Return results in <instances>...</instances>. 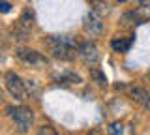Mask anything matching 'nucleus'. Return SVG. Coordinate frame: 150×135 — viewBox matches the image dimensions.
Returning a JSON list of instances; mask_svg holds the SVG:
<instances>
[{
  "instance_id": "18",
  "label": "nucleus",
  "mask_w": 150,
  "mask_h": 135,
  "mask_svg": "<svg viewBox=\"0 0 150 135\" xmlns=\"http://www.w3.org/2000/svg\"><path fill=\"white\" fill-rule=\"evenodd\" d=\"M0 10H2V13H8V11H9V4L6 2V0H2V6H0Z\"/></svg>"
},
{
  "instance_id": "14",
  "label": "nucleus",
  "mask_w": 150,
  "mask_h": 135,
  "mask_svg": "<svg viewBox=\"0 0 150 135\" xmlns=\"http://www.w3.org/2000/svg\"><path fill=\"white\" fill-rule=\"evenodd\" d=\"M107 133H109V135H122V124L112 122L109 128H107Z\"/></svg>"
},
{
  "instance_id": "6",
  "label": "nucleus",
  "mask_w": 150,
  "mask_h": 135,
  "mask_svg": "<svg viewBox=\"0 0 150 135\" xmlns=\"http://www.w3.org/2000/svg\"><path fill=\"white\" fill-rule=\"evenodd\" d=\"M45 45L47 47H56V45H66V47H79L77 38L71 34H53L45 38Z\"/></svg>"
},
{
  "instance_id": "17",
  "label": "nucleus",
  "mask_w": 150,
  "mask_h": 135,
  "mask_svg": "<svg viewBox=\"0 0 150 135\" xmlns=\"http://www.w3.org/2000/svg\"><path fill=\"white\" fill-rule=\"evenodd\" d=\"M135 4H139L141 8H150V0H133Z\"/></svg>"
},
{
  "instance_id": "11",
  "label": "nucleus",
  "mask_w": 150,
  "mask_h": 135,
  "mask_svg": "<svg viewBox=\"0 0 150 135\" xmlns=\"http://www.w3.org/2000/svg\"><path fill=\"white\" fill-rule=\"evenodd\" d=\"M58 83H69V85H79V83H83L81 75H77L75 71H64L62 75H58Z\"/></svg>"
},
{
  "instance_id": "12",
  "label": "nucleus",
  "mask_w": 150,
  "mask_h": 135,
  "mask_svg": "<svg viewBox=\"0 0 150 135\" xmlns=\"http://www.w3.org/2000/svg\"><path fill=\"white\" fill-rule=\"evenodd\" d=\"M122 21H124V23H129L131 21V23H135V25H141L144 19L139 15V11H129V13H126V15L122 17Z\"/></svg>"
},
{
  "instance_id": "1",
  "label": "nucleus",
  "mask_w": 150,
  "mask_h": 135,
  "mask_svg": "<svg viewBox=\"0 0 150 135\" xmlns=\"http://www.w3.org/2000/svg\"><path fill=\"white\" fill-rule=\"evenodd\" d=\"M6 111H8V115L11 116V120H13V124H15L19 133H26L28 129H30L32 122H34V111H32L30 107L21 105V107H15V109L6 107Z\"/></svg>"
},
{
  "instance_id": "10",
  "label": "nucleus",
  "mask_w": 150,
  "mask_h": 135,
  "mask_svg": "<svg viewBox=\"0 0 150 135\" xmlns=\"http://www.w3.org/2000/svg\"><path fill=\"white\" fill-rule=\"evenodd\" d=\"M131 43H133V38H129V40H112L111 41V47L116 51V53H126L129 47H131Z\"/></svg>"
},
{
  "instance_id": "7",
  "label": "nucleus",
  "mask_w": 150,
  "mask_h": 135,
  "mask_svg": "<svg viewBox=\"0 0 150 135\" xmlns=\"http://www.w3.org/2000/svg\"><path fill=\"white\" fill-rule=\"evenodd\" d=\"M49 53L54 58L60 60H73L77 57V49L75 47H66V45H56V47H49Z\"/></svg>"
},
{
  "instance_id": "3",
  "label": "nucleus",
  "mask_w": 150,
  "mask_h": 135,
  "mask_svg": "<svg viewBox=\"0 0 150 135\" xmlns=\"http://www.w3.org/2000/svg\"><path fill=\"white\" fill-rule=\"evenodd\" d=\"M77 57L83 60L86 66H92V64H96L98 60H100V54H98V47H96V43L90 40H86V41H81L79 43V47H77Z\"/></svg>"
},
{
  "instance_id": "4",
  "label": "nucleus",
  "mask_w": 150,
  "mask_h": 135,
  "mask_svg": "<svg viewBox=\"0 0 150 135\" xmlns=\"http://www.w3.org/2000/svg\"><path fill=\"white\" fill-rule=\"evenodd\" d=\"M84 32H86L88 36H100L101 30H103V17L101 13H98L96 10H90L86 15V19H84V25H83Z\"/></svg>"
},
{
  "instance_id": "15",
  "label": "nucleus",
  "mask_w": 150,
  "mask_h": 135,
  "mask_svg": "<svg viewBox=\"0 0 150 135\" xmlns=\"http://www.w3.org/2000/svg\"><path fill=\"white\" fill-rule=\"evenodd\" d=\"M38 135H58V133H56V129L53 128V126H41Z\"/></svg>"
},
{
  "instance_id": "2",
  "label": "nucleus",
  "mask_w": 150,
  "mask_h": 135,
  "mask_svg": "<svg viewBox=\"0 0 150 135\" xmlns=\"http://www.w3.org/2000/svg\"><path fill=\"white\" fill-rule=\"evenodd\" d=\"M4 81H6V90L11 94V98H15V100H26V96H28L26 83L23 81L15 71H8L6 77H4Z\"/></svg>"
},
{
  "instance_id": "19",
  "label": "nucleus",
  "mask_w": 150,
  "mask_h": 135,
  "mask_svg": "<svg viewBox=\"0 0 150 135\" xmlns=\"http://www.w3.org/2000/svg\"><path fill=\"white\" fill-rule=\"evenodd\" d=\"M144 107H150V100H148V103H146V105H144Z\"/></svg>"
},
{
  "instance_id": "9",
  "label": "nucleus",
  "mask_w": 150,
  "mask_h": 135,
  "mask_svg": "<svg viewBox=\"0 0 150 135\" xmlns=\"http://www.w3.org/2000/svg\"><path fill=\"white\" fill-rule=\"evenodd\" d=\"M34 23H36V15H34V11H32L30 8H26V10L23 11L21 19H19V25L26 26V28H32V26H34Z\"/></svg>"
},
{
  "instance_id": "16",
  "label": "nucleus",
  "mask_w": 150,
  "mask_h": 135,
  "mask_svg": "<svg viewBox=\"0 0 150 135\" xmlns=\"http://www.w3.org/2000/svg\"><path fill=\"white\" fill-rule=\"evenodd\" d=\"M25 83H26V92H28V94H34V92H38L36 81H25Z\"/></svg>"
},
{
  "instance_id": "13",
  "label": "nucleus",
  "mask_w": 150,
  "mask_h": 135,
  "mask_svg": "<svg viewBox=\"0 0 150 135\" xmlns=\"http://www.w3.org/2000/svg\"><path fill=\"white\" fill-rule=\"evenodd\" d=\"M90 75L96 79V83L98 85H107V77H105V73H101L100 69H96V68H90Z\"/></svg>"
},
{
  "instance_id": "8",
  "label": "nucleus",
  "mask_w": 150,
  "mask_h": 135,
  "mask_svg": "<svg viewBox=\"0 0 150 135\" xmlns=\"http://www.w3.org/2000/svg\"><path fill=\"white\" fill-rule=\"evenodd\" d=\"M129 98L135 101V103H141V105H146L148 100H150V92L143 86H133L129 88Z\"/></svg>"
},
{
  "instance_id": "5",
  "label": "nucleus",
  "mask_w": 150,
  "mask_h": 135,
  "mask_svg": "<svg viewBox=\"0 0 150 135\" xmlns=\"http://www.w3.org/2000/svg\"><path fill=\"white\" fill-rule=\"evenodd\" d=\"M15 57L21 60V62L30 64V66H36V64H45V62H47V58H43L40 53H38V51H34V49H26V47L17 49V51H15Z\"/></svg>"
},
{
  "instance_id": "20",
  "label": "nucleus",
  "mask_w": 150,
  "mask_h": 135,
  "mask_svg": "<svg viewBox=\"0 0 150 135\" xmlns=\"http://www.w3.org/2000/svg\"><path fill=\"white\" fill-rule=\"evenodd\" d=\"M118 2H124V0H118Z\"/></svg>"
}]
</instances>
